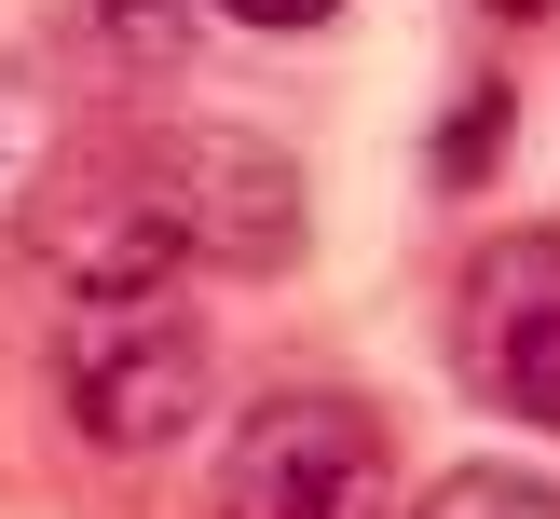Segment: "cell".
<instances>
[{"label": "cell", "mask_w": 560, "mask_h": 519, "mask_svg": "<svg viewBox=\"0 0 560 519\" xmlns=\"http://www.w3.org/2000/svg\"><path fill=\"white\" fill-rule=\"evenodd\" d=\"M219 397V355H206V315L178 287H96L55 315V410H69L82 451H178Z\"/></svg>", "instance_id": "cell-1"}, {"label": "cell", "mask_w": 560, "mask_h": 519, "mask_svg": "<svg viewBox=\"0 0 560 519\" xmlns=\"http://www.w3.org/2000/svg\"><path fill=\"white\" fill-rule=\"evenodd\" d=\"M219 519H397V437L370 397L288 382L219 451Z\"/></svg>", "instance_id": "cell-2"}, {"label": "cell", "mask_w": 560, "mask_h": 519, "mask_svg": "<svg viewBox=\"0 0 560 519\" xmlns=\"http://www.w3.org/2000/svg\"><path fill=\"white\" fill-rule=\"evenodd\" d=\"M164 205H178V246L191 260H233V273H273L301 246V178L273 137H233V123H191L164 137Z\"/></svg>", "instance_id": "cell-3"}, {"label": "cell", "mask_w": 560, "mask_h": 519, "mask_svg": "<svg viewBox=\"0 0 560 519\" xmlns=\"http://www.w3.org/2000/svg\"><path fill=\"white\" fill-rule=\"evenodd\" d=\"M465 369L492 410L560 424V233H506L465 273Z\"/></svg>", "instance_id": "cell-4"}, {"label": "cell", "mask_w": 560, "mask_h": 519, "mask_svg": "<svg viewBox=\"0 0 560 519\" xmlns=\"http://www.w3.org/2000/svg\"><path fill=\"white\" fill-rule=\"evenodd\" d=\"M397 519H560V479H534V464H452Z\"/></svg>", "instance_id": "cell-5"}, {"label": "cell", "mask_w": 560, "mask_h": 519, "mask_svg": "<svg viewBox=\"0 0 560 519\" xmlns=\"http://www.w3.org/2000/svg\"><path fill=\"white\" fill-rule=\"evenodd\" d=\"M219 14H233V27H328L342 0H219Z\"/></svg>", "instance_id": "cell-6"}, {"label": "cell", "mask_w": 560, "mask_h": 519, "mask_svg": "<svg viewBox=\"0 0 560 519\" xmlns=\"http://www.w3.org/2000/svg\"><path fill=\"white\" fill-rule=\"evenodd\" d=\"M492 14H506V27H534V14H560V0H492Z\"/></svg>", "instance_id": "cell-7"}]
</instances>
